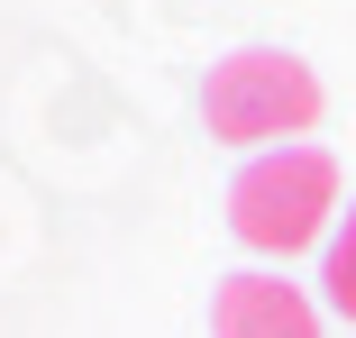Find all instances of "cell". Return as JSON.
<instances>
[{"instance_id": "cell-1", "label": "cell", "mask_w": 356, "mask_h": 338, "mask_svg": "<svg viewBox=\"0 0 356 338\" xmlns=\"http://www.w3.org/2000/svg\"><path fill=\"white\" fill-rule=\"evenodd\" d=\"M201 119L229 147H265V138H302L320 119V74L283 46H238L229 64H210L201 83Z\"/></svg>"}, {"instance_id": "cell-2", "label": "cell", "mask_w": 356, "mask_h": 338, "mask_svg": "<svg viewBox=\"0 0 356 338\" xmlns=\"http://www.w3.org/2000/svg\"><path fill=\"white\" fill-rule=\"evenodd\" d=\"M338 211V165L320 147H265L238 183H229V229L256 247V256H293L329 229Z\"/></svg>"}, {"instance_id": "cell-3", "label": "cell", "mask_w": 356, "mask_h": 338, "mask_svg": "<svg viewBox=\"0 0 356 338\" xmlns=\"http://www.w3.org/2000/svg\"><path fill=\"white\" fill-rule=\"evenodd\" d=\"M210 338H320V302L283 275H229L210 293Z\"/></svg>"}, {"instance_id": "cell-4", "label": "cell", "mask_w": 356, "mask_h": 338, "mask_svg": "<svg viewBox=\"0 0 356 338\" xmlns=\"http://www.w3.org/2000/svg\"><path fill=\"white\" fill-rule=\"evenodd\" d=\"M320 284H329V311L356 320V211L338 220V238H329V256H320Z\"/></svg>"}]
</instances>
